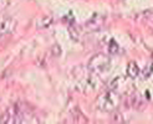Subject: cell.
I'll list each match as a JSON object with an SVG mask.
<instances>
[{"instance_id": "1", "label": "cell", "mask_w": 153, "mask_h": 124, "mask_svg": "<svg viewBox=\"0 0 153 124\" xmlns=\"http://www.w3.org/2000/svg\"><path fill=\"white\" fill-rule=\"evenodd\" d=\"M121 103V97L117 92L114 91H106L101 93L96 99V107L97 109H100L102 112L111 113L113 111L117 109V107Z\"/></svg>"}, {"instance_id": "2", "label": "cell", "mask_w": 153, "mask_h": 124, "mask_svg": "<svg viewBox=\"0 0 153 124\" xmlns=\"http://www.w3.org/2000/svg\"><path fill=\"white\" fill-rule=\"evenodd\" d=\"M111 67V58L105 55V53H96L88 60L87 68L90 72H92L95 75H101L105 73L110 69Z\"/></svg>"}, {"instance_id": "3", "label": "cell", "mask_w": 153, "mask_h": 124, "mask_svg": "<svg viewBox=\"0 0 153 124\" xmlns=\"http://www.w3.org/2000/svg\"><path fill=\"white\" fill-rule=\"evenodd\" d=\"M18 22L10 16H0V37L14 32Z\"/></svg>"}, {"instance_id": "4", "label": "cell", "mask_w": 153, "mask_h": 124, "mask_svg": "<svg viewBox=\"0 0 153 124\" xmlns=\"http://www.w3.org/2000/svg\"><path fill=\"white\" fill-rule=\"evenodd\" d=\"M105 20H106V16H101V15H94V16L86 22V26L90 30H97V29H100L103 25Z\"/></svg>"}, {"instance_id": "5", "label": "cell", "mask_w": 153, "mask_h": 124, "mask_svg": "<svg viewBox=\"0 0 153 124\" xmlns=\"http://www.w3.org/2000/svg\"><path fill=\"white\" fill-rule=\"evenodd\" d=\"M140 67H138V65L134 61H131L127 65V76L129 77V78H137L138 77V75H140Z\"/></svg>"}, {"instance_id": "6", "label": "cell", "mask_w": 153, "mask_h": 124, "mask_svg": "<svg viewBox=\"0 0 153 124\" xmlns=\"http://www.w3.org/2000/svg\"><path fill=\"white\" fill-rule=\"evenodd\" d=\"M0 123H6V124H15V118H14V111L13 107H10L7 111H5V113L0 117Z\"/></svg>"}, {"instance_id": "7", "label": "cell", "mask_w": 153, "mask_h": 124, "mask_svg": "<svg viewBox=\"0 0 153 124\" xmlns=\"http://www.w3.org/2000/svg\"><path fill=\"white\" fill-rule=\"evenodd\" d=\"M51 24H52V18L51 16H45V15L41 18H39L36 21L37 29H48V27L51 26Z\"/></svg>"}, {"instance_id": "8", "label": "cell", "mask_w": 153, "mask_h": 124, "mask_svg": "<svg viewBox=\"0 0 153 124\" xmlns=\"http://www.w3.org/2000/svg\"><path fill=\"white\" fill-rule=\"evenodd\" d=\"M129 100H131V107H138L141 104V96L140 94H137V93H133V94L129 97Z\"/></svg>"}, {"instance_id": "9", "label": "cell", "mask_w": 153, "mask_h": 124, "mask_svg": "<svg viewBox=\"0 0 153 124\" xmlns=\"http://www.w3.org/2000/svg\"><path fill=\"white\" fill-rule=\"evenodd\" d=\"M108 51L111 52V53H118L120 52V46H118V44L114 41V40H110V44H108Z\"/></svg>"}, {"instance_id": "10", "label": "cell", "mask_w": 153, "mask_h": 124, "mask_svg": "<svg viewBox=\"0 0 153 124\" xmlns=\"http://www.w3.org/2000/svg\"><path fill=\"white\" fill-rule=\"evenodd\" d=\"M152 73H153V63H149L146 68L143 69V72H142L143 78H148V77H149Z\"/></svg>"}, {"instance_id": "11", "label": "cell", "mask_w": 153, "mask_h": 124, "mask_svg": "<svg viewBox=\"0 0 153 124\" xmlns=\"http://www.w3.org/2000/svg\"><path fill=\"white\" fill-rule=\"evenodd\" d=\"M112 113H113L112 114V122H114V123H123L125 122L123 118H122V114L121 113H118L116 111H113Z\"/></svg>"}, {"instance_id": "12", "label": "cell", "mask_w": 153, "mask_h": 124, "mask_svg": "<svg viewBox=\"0 0 153 124\" xmlns=\"http://www.w3.org/2000/svg\"><path fill=\"white\" fill-rule=\"evenodd\" d=\"M143 16L146 18L147 20H152L153 21V9H149V10H146L143 13Z\"/></svg>"}, {"instance_id": "13", "label": "cell", "mask_w": 153, "mask_h": 124, "mask_svg": "<svg viewBox=\"0 0 153 124\" xmlns=\"http://www.w3.org/2000/svg\"><path fill=\"white\" fill-rule=\"evenodd\" d=\"M7 5H9V0H0V10L5 9Z\"/></svg>"}]
</instances>
